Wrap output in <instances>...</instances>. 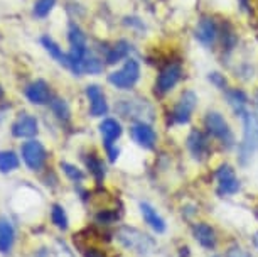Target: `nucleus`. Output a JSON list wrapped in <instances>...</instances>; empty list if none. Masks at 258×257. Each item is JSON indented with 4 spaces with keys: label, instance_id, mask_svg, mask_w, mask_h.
Listing matches in <instances>:
<instances>
[{
    "label": "nucleus",
    "instance_id": "1",
    "mask_svg": "<svg viewBox=\"0 0 258 257\" xmlns=\"http://www.w3.org/2000/svg\"><path fill=\"white\" fill-rule=\"evenodd\" d=\"M243 117V140L238 147L240 163L246 164L251 156L258 151V115L245 112Z\"/></svg>",
    "mask_w": 258,
    "mask_h": 257
},
{
    "label": "nucleus",
    "instance_id": "2",
    "mask_svg": "<svg viewBox=\"0 0 258 257\" xmlns=\"http://www.w3.org/2000/svg\"><path fill=\"white\" fill-rule=\"evenodd\" d=\"M116 239H118V242L125 249L132 250L139 255L150 254L155 247V242L147 234H144V232L137 229H132V227H121V229H118Z\"/></svg>",
    "mask_w": 258,
    "mask_h": 257
},
{
    "label": "nucleus",
    "instance_id": "3",
    "mask_svg": "<svg viewBox=\"0 0 258 257\" xmlns=\"http://www.w3.org/2000/svg\"><path fill=\"white\" fill-rule=\"evenodd\" d=\"M140 78V65L137 60H126V63L120 68L118 71H113L108 75V81L115 88L128 90L137 83Z\"/></svg>",
    "mask_w": 258,
    "mask_h": 257
},
{
    "label": "nucleus",
    "instance_id": "4",
    "mask_svg": "<svg viewBox=\"0 0 258 257\" xmlns=\"http://www.w3.org/2000/svg\"><path fill=\"white\" fill-rule=\"evenodd\" d=\"M206 129L213 137L220 139L226 147L233 145V134L225 117L220 112H209L206 115Z\"/></svg>",
    "mask_w": 258,
    "mask_h": 257
},
{
    "label": "nucleus",
    "instance_id": "5",
    "mask_svg": "<svg viewBox=\"0 0 258 257\" xmlns=\"http://www.w3.org/2000/svg\"><path fill=\"white\" fill-rule=\"evenodd\" d=\"M46 158H47V152L39 140H29L22 145V159L24 163L27 164L29 169L32 171H37L44 166L46 163Z\"/></svg>",
    "mask_w": 258,
    "mask_h": 257
},
{
    "label": "nucleus",
    "instance_id": "6",
    "mask_svg": "<svg viewBox=\"0 0 258 257\" xmlns=\"http://www.w3.org/2000/svg\"><path fill=\"white\" fill-rule=\"evenodd\" d=\"M198 105V96L194 91L187 90L181 95V98L172 110V122L176 124H187L191 120V115Z\"/></svg>",
    "mask_w": 258,
    "mask_h": 257
},
{
    "label": "nucleus",
    "instance_id": "7",
    "mask_svg": "<svg viewBox=\"0 0 258 257\" xmlns=\"http://www.w3.org/2000/svg\"><path fill=\"white\" fill-rule=\"evenodd\" d=\"M182 76V68L176 65V63H170L160 71V75L157 76L155 81V93L157 95H165L167 91H170L174 86L177 85V81Z\"/></svg>",
    "mask_w": 258,
    "mask_h": 257
},
{
    "label": "nucleus",
    "instance_id": "8",
    "mask_svg": "<svg viewBox=\"0 0 258 257\" xmlns=\"http://www.w3.org/2000/svg\"><path fill=\"white\" fill-rule=\"evenodd\" d=\"M216 179H218V191H220V195H235L240 190V179L236 178L233 168L228 166V164L218 169Z\"/></svg>",
    "mask_w": 258,
    "mask_h": 257
},
{
    "label": "nucleus",
    "instance_id": "9",
    "mask_svg": "<svg viewBox=\"0 0 258 257\" xmlns=\"http://www.w3.org/2000/svg\"><path fill=\"white\" fill-rule=\"evenodd\" d=\"M86 96L90 100V110L93 117H103L108 112V104L103 95V91L98 85H88L86 86Z\"/></svg>",
    "mask_w": 258,
    "mask_h": 257
},
{
    "label": "nucleus",
    "instance_id": "10",
    "mask_svg": "<svg viewBox=\"0 0 258 257\" xmlns=\"http://www.w3.org/2000/svg\"><path fill=\"white\" fill-rule=\"evenodd\" d=\"M37 134V120L29 114H21L12 124V135L19 139L34 137Z\"/></svg>",
    "mask_w": 258,
    "mask_h": 257
},
{
    "label": "nucleus",
    "instance_id": "11",
    "mask_svg": "<svg viewBox=\"0 0 258 257\" xmlns=\"http://www.w3.org/2000/svg\"><path fill=\"white\" fill-rule=\"evenodd\" d=\"M26 96L34 105H46L51 101V88L44 80H36L27 86Z\"/></svg>",
    "mask_w": 258,
    "mask_h": 257
},
{
    "label": "nucleus",
    "instance_id": "12",
    "mask_svg": "<svg viewBox=\"0 0 258 257\" xmlns=\"http://www.w3.org/2000/svg\"><path fill=\"white\" fill-rule=\"evenodd\" d=\"M130 134H132L135 142L144 149H152L155 142H157V134L154 132V129L150 127V125L144 122L135 124L134 127L130 129Z\"/></svg>",
    "mask_w": 258,
    "mask_h": 257
},
{
    "label": "nucleus",
    "instance_id": "13",
    "mask_svg": "<svg viewBox=\"0 0 258 257\" xmlns=\"http://www.w3.org/2000/svg\"><path fill=\"white\" fill-rule=\"evenodd\" d=\"M187 147H189V151H191V154L196 159L206 158L208 152H209V142H208L206 135H204L201 130H198V129L191 130V134H189Z\"/></svg>",
    "mask_w": 258,
    "mask_h": 257
},
{
    "label": "nucleus",
    "instance_id": "14",
    "mask_svg": "<svg viewBox=\"0 0 258 257\" xmlns=\"http://www.w3.org/2000/svg\"><path fill=\"white\" fill-rule=\"evenodd\" d=\"M216 36H218V29L213 19L208 17L201 19L196 27V39L204 46H211L214 39H216Z\"/></svg>",
    "mask_w": 258,
    "mask_h": 257
},
{
    "label": "nucleus",
    "instance_id": "15",
    "mask_svg": "<svg viewBox=\"0 0 258 257\" xmlns=\"http://www.w3.org/2000/svg\"><path fill=\"white\" fill-rule=\"evenodd\" d=\"M194 239H196L204 249H214V247H216V242H218L214 229L211 225L204 224V222L194 225Z\"/></svg>",
    "mask_w": 258,
    "mask_h": 257
},
{
    "label": "nucleus",
    "instance_id": "16",
    "mask_svg": "<svg viewBox=\"0 0 258 257\" xmlns=\"http://www.w3.org/2000/svg\"><path fill=\"white\" fill-rule=\"evenodd\" d=\"M100 132L103 135L105 147H110V145H113L115 140L121 135V125L118 120H115V119H105L103 122L100 124Z\"/></svg>",
    "mask_w": 258,
    "mask_h": 257
},
{
    "label": "nucleus",
    "instance_id": "17",
    "mask_svg": "<svg viewBox=\"0 0 258 257\" xmlns=\"http://www.w3.org/2000/svg\"><path fill=\"white\" fill-rule=\"evenodd\" d=\"M140 210H142L144 220L147 222V224L152 227V229L157 232V234H162V232H165L164 218L159 215L157 210H155L152 205H149V203H142V205H140Z\"/></svg>",
    "mask_w": 258,
    "mask_h": 257
},
{
    "label": "nucleus",
    "instance_id": "18",
    "mask_svg": "<svg viewBox=\"0 0 258 257\" xmlns=\"http://www.w3.org/2000/svg\"><path fill=\"white\" fill-rule=\"evenodd\" d=\"M14 227L6 218H0V252H9L14 244Z\"/></svg>",
    "mask_w": 258,
    "mask_h": 257
},
{
    "label": "nucleus",
    "instance_id": "19",
    "mask_svg": "<svg viewBox=\"0 0 258 257\" xmlns=\"http://www.w3.org/2000/svg\"><path fill=\"white\" fill-rule=\"evenodd\" d=\"M41 42H42V46L46 47V51L49 53V55L54 58V60L59 63V65H62V66H66L68 68V55H64V53H62V49L59 46L56 44L54 41L51 39L49 36H44L41 39Z\"/></svg>",
    "mask_w": 258,
    "mask_h": 257
},
{
    "label": "nucleus",
    "instance_id": "20",
    "mask_svg": "<svg viewBox=\"0 0 258 257\" xmlns=\"http://www.w3.org/2000/svg\"><path fill=\"white\" fill-rule=\"evenodd\" d=\"M130 51V44L126 41H118L111 49L106 53V63L108 65H115V63L121 61L123 58H126Z\"/></svg>",
    "mask_w": 258,
    "mask_h": 257
},
{
    "label": "nucleus",
    "instance_id": "21",
    "mask_svg": "<svg viewBox=\"0 0 258 257\" xmlns=\"http://www.w3.org/2000/svg\"><path fill=\"white\" fill-rule=\"evenodd\" d=\"M86 166H88L90 173L93 174L98 183L105 178V164L96 154H88V158H86Z\"/></svg>",
    "mask_w": 258,
    "mask_h": 257
},
{
    "label": "nucleus",
    "instance_id": "22",
    "mask_svg": "<svg viewBox=\"0 0 258 257\" xmlns=\"http://www.w3.org/2000/svg\"><path fill=\"white\" fill-rule=\"evenodd\" d=\"M19 168V158L12 151H0V173H11Z\"/></svg>",
    "mask_w": 258,
    "mask_h": 257
},
{
    "label": "nucleus",
    "instance_id": "23",
    "mask_svg": "<svg viewBox=\"0 0 258 257\" xmlns=\"http://www.w3.org/2000/svg\"><path fill=\"white\" fill-rule=\"evenodd\" d=\"M228 101H230V105L235 109V112L236 114H245V105H246V95L243 93L241 90H231V91H228Z\"/></svg>",
    "mask_w": 258,
    "mask_h": 257
},
{
    "label": "nucleus",
    "instance_id": "24",
    "mask_svg": "<svg viewBox=\"0 0 258 257\" xmlns=\"http://www.w3.org/2000/svg\"><path fill=\"white\" fill-rule=\"evenodd\" d=\"M103 70V63H101L98 58H96L93 53L88 51L85 56V61H83V73H90V75H98Z\"/></svg>",
    "mask_w": 258,
    "mask_h": 257
},
{
    "label": "nucleus",
    "instance_id": "25",
    "mask_svg": "<svg viewBox=\"0 0 258 257\" xmlns=\"http://www.w3.org/2000/svg\"><path fill=\"white\" fill-rule=\"evenodd\" d=\"M51 110H52V114L61 120V122H68V120H70L71 112H70V107H68V104L64 100L54 98L51 101Z\"/></svg>",
    "mask_w": 258,
    "mask_h": 257
},
{
    "label": "nucleus",
    "instance_id": "26",
    "mask_svg": "<svg viewBox=\"0 0 258 257\" xmlns=\"http://www.w3.org/2000/svg\"><path fill=\"white\" fill-rule=\"evenodd\" d=\"M51 218H52V224H54L59 230H66L68 229V215L64 212V208L61 205L54 203L51 210Z\"/></svg>",
    "mask_w": 258,
    "mask_h": 257
},
{
    "label": "nucleus",
    "instance_id": "27",
    "mask_svg": "<svg viewBox=\"0 0 258 257\" xmlns=\"http://www.w3.org/2000/svg\"><path fill=\"white\" fill-rule=\"evenodd\" d=\"M68 39H70L71 47H86V37L85 34L76 24H71L70 32H68Z\"/></svg>",
    "mask_w": 258,
    "mask_h": 257
},
{
    "label": "nucleus",
    "instance_id": "28",
    "mask_svg": "<svg viewBox=\"0 0 258 257\" xmlns=\"http://www.w3.org/2000/svg\"><path fill=\"white\" fill-rule=\"evenodd\" d=\"M54 6H56V0H37V2L34 4V16L39 19L47 17Z\"/></svg>",
    "mask_w": 258,
    "mask_h": 257
},
{
    "label": "nucleus",
    "instance_id": "29",
    "mask_svg": "<svg viewBox=\"0 0 258 257\" xmlns=\"http://www.w3.org/2000/svg\"><path fill=\"white\" fill-rule=\"evenodd\" d=\"M61 169L64 171V174L68 178L71 179V181H75V183H80L85 179V173L81 171V169H78L76 166H73V164L70 163H61Z\"/></svg>",
    "mask_w": 258,
    "mask_h": 257
},
{
    "label": "nucleus",
    "instance_id": "30",
    "mask_svg": "<svg viewBox=\"0 0 258 257\" xmlns=\"http://www.w3.org/2000/svg\"><path fill=\"white\" fill-rule=\"evenodd\" d=\"M116 220H118V213L111 212V210H101L98 215H96V222L101 225H110Z\"/></svg>",
    "mask_w": 258,
    "mask_h": 257
},
{
    "label": "nucleus",
    "instance_id": "31",
    "mask_svg": "<svg viewBox=\"0 0 258 257\" xmlns=\"http://www.w3.org/2000/svg\"><path fill=\"white\" fill-rule=\"evenodd\" d=\"M209 81L220 90H226V80L221 73H209Z\"/></svg>",
    "mask_w": 258,
    "mask_h": 257
},
{
    "label": "nucleus",
    "instance_id": "32",
    "mask_svg": "<svg viewBox=\"0 0 258 257\" xmlns=\"http://www.w3.org/2000/svg\"><path fill=\"white\" fill-rule=\"evenodd\" d=\"M56 257H73L71 250L59 240L56 242Z\"/></svg>",
    "mask_w": 258,
    "mask_h": 257
},
{
    "label": "nucleus",
    "instance_id": "33",
    "mask_svg": "<svg viewBox=\"0 0 258 257\" xmlns=\"http://www.w3.org/2000/svg\"><path fill=\"white\" fill-rule=\"evenodd\" d=\"M85 257H106V254L98 247H88V249H83Z\"/></svg>",
    "mask_w": 258,
    "mask_h": 257
},
{
    "label": "nucleus",
    "instance_id": "34",
    "mask_svg": "<svg viewBox=\"0 0 258 257\" xmlns=\"http://www.w3.org/2000/svg\"><path fill=\"white\" fill-rule=\"evenodd\" d=\"M106 154H108V159L111 163H115L116 161V158H118V154L120 151L115 147V145H110V147H106Z\"/></svg>",
    "mask_w": 258,
    "mask_h": 257
},
{
    "label": "nucleus",
    "instance_id": "35",
    "mask_svg": "<svg viewBox=\"0 0 258 257\" xmlns=\"http://www.w3.org/2000/svg\"><path fill=\"white\" fill-rule=\"evenodd\" d=\"M4 98V88H2V85H0V100Z\"/></svg>",
    "mask_w": 258,
    "mask_h": 257
},
{
    "label": "nucleus",
    "instance_id": "36",
    "mask_svg": "<svg viewBox=\"0 0 258 257\" xmlns=\"http://www.w3.org/2000/svg\"><path fill=\"white\" fill-rule=\"evenodd\" d=\"M240 2H241V6H243V7H246V2H248V0H240Z\"/></svg>",
    "mask_w": 258,
    "mask_h": 257
},
{
    "label": "nucleus",
    "instance_id": "37",
    "mask_svg": "<svg viewBox=\"0 0 258 257\" xmlns=\"http://www.w3.org/2000/svg\"><path fill=\"white\" fill-rule=\"evenodd\" d=\"M214 257H220V255H214Z\"/></svg>",
    "mask_w": 258,
    "mask_h": 257
},
{
    "label": "nucleus",
    "instance_id": "38",
    "mask_svg": "<svg viewBox=\"0 0 258 257\" xmlns=\"http://www.w3.org/2000/svg\"><path fill=\"white\" fill-rule=\"evenodd\" d=\"M256 213H258V212H256Z\"/></svg>",
    "mask_w": 258,
    "mask_h": 257
}]
</instances>
